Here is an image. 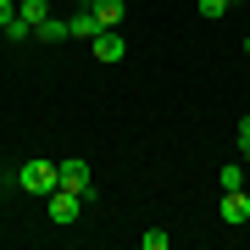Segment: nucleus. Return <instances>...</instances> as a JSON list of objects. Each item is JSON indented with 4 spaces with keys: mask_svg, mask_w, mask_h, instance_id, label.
Segmentation results:
<instances>
[{
    "mask_svg": "<svg viewBox=\"0 0 250 250\" xmlns=\"http://www.w3.org/2000/svg\"><path fill=\"white\" fill-rule=\"evenodd\" d=\"M17 189H28V195H45L50 189H62V172H56V161H22L17 167Z\"/></svg>",
    "mask_w": 250,
    "mask_h": 250,
    "instance_id": "nucleus-1",
    "label": "nucleus"
},
{
    "mask_svg": "<svg viewBox=\"0 0 250 250\" xmlns=\"http://www.w3.org/2000/svg\"><path fill=\"white\" fill-rule=\"evenodd\" d=\"M56 172H62V189H78L83 200H95V178H89V161H83V156L56 161Z\"/></svg>",
    "mask_w": 250,
    "mask_h": 250,
    "instance_id": "nucleus-2",
    "label": "nucleus"
},
{
    "mask_svg": "<svg viewBox=\"0 0 250 250\" xmlns=\"http://www.w3.org/2000/svg\"><path fill=\"white\" fill-rule=\"evenodd\" d=\"M89 45H95V62H106V67H117V62L128 56V45H123V34H117V28H100Z\"/></svg>",
    "mask_w": 250,
    "mask_h": 250,
    "instance_id": "nucleus-3",
    "label": "nucleus"
},
{
    "mask_svg": "<svg viewBox=\"0 0 250 250\" xmlns=\"http://www.w3.org/2000/svg\"><path fill=\"white\" fill-rule=\"evenodd\" d=\"M83 211V195L78 189H50V223H72Z\"/></svg>",
    "mask_w": 250,
    "mask_h": 250,
    "instance_id": "nucleus-4",
    "label": "nucleus"
},
{
    "mask_svg": "<svg viewBox=\"0 0 250 250\" xmlns=\"http://www.w3.org/2000/svg\"><path fill=\"white\" fill-rule=\"evenodd\" d=\"M223 223H250V195L245 189H223Z\"/></svg>",
    "mask_w": 250,
    "mask_h": 250,
    "instance_id": "nucleus-5",
    "label": "nucleus"
},
{
    "mask_svg": "<svg viewBox=\"0 0 250 250\" xmlns=\"http://www.w3.org/2000/svg\"><path fill=\"white\" fill-rule=\"evenodd\" d=\"M89 11H95V22H100V28H123V17H128L123 0H89Z\"/></svg>",
    "mask_w": 250,
    "mask_h": 250,
    "instance_id": "nucleus-6",
    "label": "nucleus"
},
{
    "mask_svg": "<svg viewBox=\"0 0 250 250\" xmlns=\"http://www.w3.org/2000/svg\"><path fill=\"white\" fill-rule=\"evenodd\" d=\"M34 39H39V45H62V39H72V28H67V17H45L34 28Z\"/></svg>",
    "mask_w": 250,
    "mask_h": 250,
    "instance_id": "nucleus-7",
    "label": "nucleus"
},
{
    "mask_svg": "<svg viewBox=\"0 0 250 250\" xmlns=\"http://www.w3.org/2000/svg\"><path fill=\"white\" fill-rule=\"evenodd\" d=\"M67 28H72V39H95V34H100L95 11H72V17H67Z\"/></svg>",
    "mask_w": 250,
    "mask_h": 250,
    "instance_id": "nucleus-8",
    "label": "nucleus"
},
{
    "mask_svg": "<svg viewBox=\"0 0 250 250\" xmlns=\"http://www.w3.org/2000/svg\"><path fill=\"white\" fill-rule=\"evenodd\" d=\"M17 17H28V22L39 28V22L50 17V0H22V6H17Z\"/></svg>",
    "mask_w": 250,
    "mask_h": 250,
    "instance_id": "nucleus-9",
    "label": "nucleus"
},
{
    "mask_svg": "<svg viewBox=\"0 0 250 250\" xmlns=\"http://www.w3.org/2000/svg\"><path fill=\"white\" fill-rule=\"evenodd\" d=\"M0 34H6V39H11V45H22V39H28V34H34V22H28V17H11L6 28H0Z\"/></svg>",
    "mask_w": 250,
    "mask_h": 250,
    "instance_id": "nucleus-10",
    "label": "nucleus"
},
{
    "mask_svg": "<svg viewBox=\"0 0 250 250\" xmlns=\"http://www.w3.org/2000/svg\"><path fill=\"white\" fill-rule=\"evenodd\" d=\"M217 184H223V189H245V167H239V161H228V167L217 172Z\"/></svg>",
    "mask_w": 250,
    "mask_h": 250,
    "instance_id": "nucleus-11",
    "label": "nucleus"
},
{
    "mask_svg": "<svg viewBox=\"0 0 250 250\" xmlns=\"http://www.w3.org/2000/svg\"><path fill=\"white\" fill-rule=\"evenodd\" d=\"M200 11L206 17H228V0H200Z\"/></svg>",
    "mask_w": 250,
    "mask_h": 250,
    "instance_id": "nucleus-12",
    "label": "nucleus"
},
{
    "mask_svg": "<svg viewBox=\"0 0 250 250\" xmlns=\"http://www.w3.org/2000/svg\"><path fill=\"white\" fill-rule=\"evenodd\" d=\"M11 17H17V6H11V0H0V28H6Z\"/></svg>",
    "mask_w": 250,
    "mask_h": 250,
    "instance_id": "nucleus-13",
    "label": "nucleus"
},
{
    "mask_svg": "<svg viewBox=\"0 0 250 250\" xmlns=\"http://www.w3.org/2000/svg\"><path fill=\"white\" fill-rule=\"evenodd\" d=\"M245 139H250V111L239 117V145H245Z\"/></svg>",
    "mask_w": 250,
    "mask_h": 250,
    "instance_id": "nucleus-14",
    "label": "nucleus"
},
{
    "mask_svg": "<svg viewBox=\"0 0 250 250\" xmlns=\"http://www.w3.org/2000/svg\"><path fill=\"white\" fill-rule=\"evenodd\" d=\"M239 156H245V167H250V139H245V145H239Z\"/></svg>",
    "mask_w": 250,
    "mask_h": 250,
    "instance_id": "nucleus-15",
    "label": "nucleus"
},
{
    "mask_svg": "<svg viewBox=\"0 0 250 250\" xmlns=\"http://www.w3.org/2000/svg\"><path fill=\"white\" fill-rule=\"evenodd\" d=\"M245 56H250V34H245Z\"/></svg>",
    "mask_w": 250,
    "mask_h": 250,
    "instance_id": "nucleus-16",
    "label": "nucleus"
},
{
    "mask_svg": "<svg viewBox=\"0 0 250 250\" xmlns=\"http://www.w3.org/2000/svg\"><path fill=\"white\" fill-rule=\"evenodd\" d=\"M228 6H245V0H228Z\"/></svg>",
    "mask_w": 250,
    "mask_h": 250,
    "instance_id": "nucleus-17",
    "label": "nucleus"
}]
</instances>
